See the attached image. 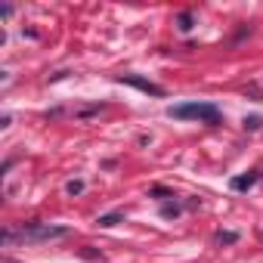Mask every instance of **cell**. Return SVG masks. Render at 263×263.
<instances>
[{
    "mask_svg": "<svg viewBox=\"0 0 263 263\" xmlns=\"http://www.w3.org/2000/svg\"><path fill=\"white\" fill-rule=\"evenodd\" d=\"M71 229L68 226H53V223H19L4 229V241H56V238H68Z\"/></svg>",
    "mask_w": 263,
    "mask_h": 263,
    "instance_id": "6da1fadb",
    "label": "cell"
},
{
    "mask_svg": "<svg viewBox=\"0 0 263 263\" xmlns=\"http://www.w3.org/2000/svg\"><path fill=\"white\" fill-rule=\"evenodd\" d=\"M167 115L177 121H204V124H220L223 118L214 102H180V105H171Z\"/></svg>",
    "mask_w": 263,
    "mask_h": 263,
    "instance_id": "7a4b0ae2",
    "label": "cell"
},
{
    "mask_svg": "<svg viewBox=\"0 0 263 263\" xmlns=\"http://www.w3.org/2000/svg\"><path fill=\"white\" fill-rule=\"evenodd\" d=\"M118 84H130V87H137L146 96H164V87L161 84H152V81H146L140 74H118Z\"/></svg>",
    "mask_w": 263,
    "mask_h": 263,
    "instance_id": "3957f363",
    "label": "cell"
},
{
    "mask_svg": "<svg viewBox=\"0 0 263 263\" xmlns=\"http://www.w3.org/2000/svg\"><path fill=\"white\" fill-rule=\"evenodd\" d=\"M254 183H257V171H248V174H238V177L229 180V186H232L235 192H245V189H251Z\"/></svg>",
    "mask_w": 263,
    "mask_h": 263,
    "instance_id": "277c9868",
    "label": "cell"
},
{
    "mask_svg": "<svg viewBox=\"0 0 263 263\" xmlns=\"http://www.w3.org/2000/svg\"><path fill=\"white\" fill-rule=\"evenodd\" d=\"M96 223L108 229V226H118V223H124V214H121V211H111V214H102V217H99Z\"/></svg>",
    "mask_w": 263,
    "mask_h": 263,
    "instance_id": "5b68a950",
    "label": "cell"
},
{
    "mask_svg": "<svg viewBox=\"0 0 263 263\" xmlns=\"http://www.w3.org/2000/svg\"><path fill=\"white\" fill-rule=\"evenodd\" d=\"M192 25H195V16H192L189 10L177 16V28H180V31H192Z\"/></svg>",
    "mask_w": 263,
    "mask_h": 263,
    "instance_id": "8992f818",
    "label": "cell"
},
{
    "mask_svg": "<svg viewBox=\"0 0 263 263\" xmlns=\"http://www.w3.org/2000/svg\"><path fill=\"white\" fill-rule=\"evenodd\" d=\"M65 192L74 198V195H81L84 192V180H68V186H65Z\"/></svg>",
    "mask_w": 263,
    "mask_h": 263,
    "instance_id": "52a82bcc",
    "label": "cell"
},
{
    "mask_svg": "<svg viewBox=\"0 0 263 263\" xmlns=\"http://www.w3.org/2000/svg\"><path fill=\"white\" fill-rule=\"evenodd\" d=\"M217 241L220 245H235L238 241V232H217Z\"/></svg>",
    "mask_w": 263,
    "mask_h": 263,
    "instance_id": "ba28073f",
    "label": "cell"
},
{
    "mask_svg": "<svg viewBox=\"0 0 263 263\" xmlns=\"http://www.w3.org/2000/svg\"><path fill=\"white\" fill-rule=\"evenodd\" d=\"M161 217H180V204H164L161 208Z\"/></svg>",
    "mask_w": 263,
    "mask_h": 263,
    "instance_id": "9c48e42d",
    "label": "cell"
},
{
    "mask_svg": "<svg viewBox=\"0 0 263 263\" xmlns=\"http://www.w3.org/2000/svg\"><path fill=\"white\" fill-rule=\"evenodd\" d=\"M152 195H155V198H174V192H171V189H164V186H155V189H152Z\"/></svg>",
    "mask_w": 263,
    "mask_h": 263,
    "instance_id": "30bf717a",
    "label": "cell"
},
{
    "mask_svg": "<svg viewBox=\"0 0 263 263\" xmlns=\"http://www.w3.org/2000/svg\"><path fill=\"white\" fill-rule=\"evenodd\" d=\"M260 124H263V121H260V118H245V127H248V130H257V127H260Z\"/></svg>",
    "mask_w": 263,
    "mask_h": 263,
    "instance_id": "8fae6325",
    "label": "cell"
},
{
    "mask_svg": "<svg viewBox=\"0 0 263 263\" xmlns=\"http://www.w3.org/2000/svg\"><path fill=\"white\" fill-rule=\"evenodd\" d=\"M0 263H13V260H0Z\"/></svg>",
    "mask_w": 263,
    "mask_h": 263,
    "instance_id": "7c38bea8",
    "label": "cell"
}]
</instances>
